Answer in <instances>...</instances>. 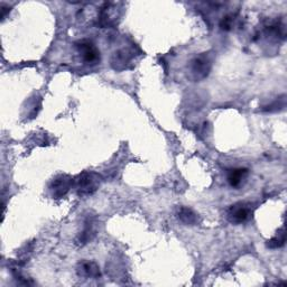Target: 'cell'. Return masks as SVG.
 <instances>
[{
  "mask_svg": "<svg viewBox=\"0 0 287 287\" xmlns=\"http://www.w3.org/2000/svg\"><path fill=\"white\" fill-rule=\"evenodd\" d=\"M101 183V176L94 172H83L75 180L76 190L80 197H89L99 189Z\"/></svg>",
  "mask_w": 287,
  "mask_h": 287,
  "instance_id": "1",
  "label": "cell"
},
{
  "mask_svg": "<svg viewBox=\"0 0 287 287\" xmlns=\"http://www.w3.org/2000/svg\"><path fill=\"white\" fill-rule=\"evenodd\" d=\"M212 68V59L208 53H202L195 56L190 62V73L193 80L200 81L209 75Z\"/></svg>",
  "mask_w": 287,
  "mask_h": 287,
  "instance_id": "2",
  "label": "cell"
},
{
  "mask_svg": "<svg viewBox=\"0 0 287 287\" xmlns=\"http://www.w3.org/2000/svg\"><path fill=\"white\" fill-rule=\"evenodd\" d=\"M74 180L70 175L61 174L51 182L50 191L53 199H62L68 194L69 191L73 186Z\"/></svg>",
  "mask_w": 287,
  "mask_h": 287,
  "instance_id": "3",
  "label": "cell"
},
{
  "mask_svg": "<svg viewBox=\"0 0 287 287\" xmlns=\"http://www.w3.org/2000/svg\"><path fill=\"white\" fill-rule=\"evenodd\" d=\"M251 205L246 202H239L231 205L227 212L229 221L234 224L246 222L251 217Z\"/></svg>",
  "mask_w": 287,
  "mask_h": 287,
  "instance_id": "4",
  "label": "cell"
},
{
  "mask_svg": "<svg viewBox=\"0 0 287 287\" xmlns=\"http://www.w3.org/2000/svg\"><path fill=\"white\" fill-rule=\"evenodd\" d=\"M75 46L82 59L88 64H95L100 60V51L97 49L92 42L88 40H82L75 43Z\"/></svg>",
  "mask_w": 287,
  "mask_h": 287,
  "instance_id": "5",
  "label": "cell"
},
{
  "mask_svg": "<svg viewBox=\"0 0 287 287\" xmlns=\"http://www.w3.org/2000/svg\"><path fill=\"white\" fill-rule=\"evenodd\" d=\"M78 274L87 277V278L97 279L101 276V271H100V267L94 261H82L79 265Z\"/></svg>",
  "mask_w": 287,
  "mask_h": 287,
  "instance_id": "6",
  "label": "cell"
},
{
  "mask_svg": "<svg viewBox=\"0 0 287 287\" xmlns=\"http://www.w3.org/2000/svg\"><path fill=\"white\" fill-rule=\"evenodd\" d=\"M131 55L126 50L118 51L114 53L112 57V66L116 70H123L127 68V65L130 63Z\"/></svg>",
  "mask_w": 287,
  "mask_h": 287,
  "instance_id": "7",
  "label": "cell"
},
{
  "mask_svg": "<svg viewBox=\"0 0 287 287\" xmlns=\"http://www.w3.org/2000/svg\"><path fill=\"white\" fill-rule=\"evenodd\" d=\"M248 170L239 167V169H232L228 172V182L232 188H238L242 183V181L247 178Z\"/></svg>",
  "mask_w": 287,
  "mask_h": 287,
  "instance_id": "8",
  "label": "cell"
},
{
  "mask_svg": "<svg viewBox=\"0 0 287 287\" xmlns=\"http://www.w3.org/2000/svg\"><path fill=\"white\" fill-rule=\"evenodd\" d=\"M179 219L181 222H183L186 226H194L199 222L198 214L195 213L192 209L190 208H181L179 211Z\"/></svg>",
  "mask_w": 287,
  "mask_h": 287,
  "instance_id": "9",
  "label": "cell"
},
{
  "mask_svg": "<svg viewBox=\"0 0 287 287\" xmlns=\"http://www.w3.org/2000/svg\"><path fill=\"white\" fill-rule=\"evenodd\" d=\"M94 236V230H93V223L91 220H88L87 222H85V226L83 231L81 232L80 234V238H79V242L81 245H85V243H88L92 237Z\"/></svg>",
  "mask_w": 287,
  "mask_h": 287,
  "instance_id": "10",
  "label": "cell"
},
{
  "mask_svg": "<svg viewBox=\"0 0 287 287\" xmlns=\"http://www.w3.org/2000/svg\"><path fill=\"white\" fill-rule=\"evenodd\" d=\"M284 245H285V233H284V229H283V231H281V233L278 234V237L272 238L271 240H269L268 243H267V246H268L269 248H271V249H277V248L283 247Z\"/></svg>",
  "mask_w": 287,
  "mask_h": 287,
  "instance_id": "11",
  "label": "cell"
},
{
  "mask_svg": "<svg viewBox=\"0 0 287 287\" xmlns=\"http://www.w3.org/2000/svg\"><path fill=\"white\" fill-rule=\"evenodd\" d=\"M220 25H221L222 30H226V31L230 30L231 26H232V18L229 17V16L224 17V18L222 19V22H221V24H220Z\"/></svg>",
  "mask_w": 287,
  "mask_h": 287,
  "instance_id": "12",
  "label": "cell"
}]
</instances>
